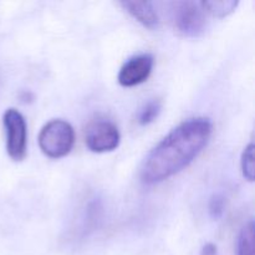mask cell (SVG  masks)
I'll use <instances>...</instances> for the list:
<instances>
[{
  "label": "cell",
  "mask_w": 255,
  "mask_h": 255,
  "mask_svg": "<svg viewBox=\"0 0 255 255\" xmlns=\"http://www.w3.org/2000/svg\"><path fill=\"white\" fill-rule=\"evenodd\" d=\"M237 0H222V1H202L201 6L204 11L209 12L213 16L224 17L232 14L238 6Z\"/></svg>",
  "instance_id": "9"
},
{
  "label": "cell",
  "mask_w": 255,
  "mask_h": 255,
  "mask_svg": "<svg viewBox=\"0 0 255 255\" xmlns=\"http://www.w3.org/2000/svg\"><path fill=\"white\" fill-rule=\"evenodd\" d=\"M153 67V57L149 54L137 55L127 60L119 72V82L121 86L132 87L142 84L149 77Z\"/></svg>",
  "instance_id": "6"
},
{
  "label": "cell",
  "mask_w": 255,
  "mask_h": 255,
  "mask_svg": "<svg viewBox=\"0 0 255 255\" xmlns=\"http://www.w3.org/2000/svg\"><path fill=\"white\" fill-rule=\"evenodd\" d=\"M237 255H254V222L249 221L239 232L236 247Z\"/></svg>",
  "instance_id": "8"
},
{
  "label": "cell",
  "mask_w": 255,
  "mask_h": 255,
  "mask_svg": "<svg viewBox=\"0 0 255 255\" xmlns=\"http://www.w3.org/2000/svg\"><path fill=\"white\" fill-rule=\"evenodd\" d=\"M201 2L179 1L173 2L174 27L179 34L188 37H197L206 29V17Z\"/></svg>",
  "instance_id": "4"
},
{
  "label": "cell",
  "mask_w": 255,
  "mask_h": 255,
  "mask_svg": "<svg viewBox=\"0 0 255 255\" xmlns=\"http://www.w3.org/2000/svg\"><path fill=\"white\" fill-rule=\"evenodd\" d=\"M120 132L116 125L109 120H97L89 125L85 133L87 148L96 153L111 152L120 144Z\"/></svg>",
  "instance_id": "5"
},
{
  "label": "cell",
  "mask_w": 255,
  "mask_h": 255,
  "mask_svg": "<svg viewBox=\"0 0 255 255\" xmlns=\"http://www.w3.org/2000/svg\"><path fill=\"white\" fill-rule=\"evenodd\" d=\"M212 134L208 119L198 117L172 129L148 154L141 168V179L154 184L186 168L207 146Z\"/></svg>",
  "instance_id": "1"
},
{
  "label": "cell",
  "mask_w": 255,
  "mask_h": 255,
  "mask_svg": "<svg viewBox=\"0 0 255 255\" xmlns=\"http://www.w3.org/2000/svg\"><path fill=\"white\" fill-rule=\"evenodd\" d=\"M161 112V102L158 100H153L149 101L148 104L144 105L143 109L141 110L138 115V124L142 126L149 125L157 119L158 114Z\"/></svg>",
  "instance_id": "11"
},
{
  "label": "cell",
  "mask_w": 255,
  "mask_h": 255,
  "mask_svg": "<svg viewBox=\"0 0 255 255\" xmlns=\"http://www.w3.org/2000/svg\"><path fill=\"white\" fill-rule=\"evenodd\" d=\"M121 6L131 16L148 29H156L159 24L154 5L149 1H122Z\"/></svg>",
  "instance_id": "7"
},
{
  "label": "cell",
  "mask_w": 255,
  "mask_h": 255,
  "mask_svg": "<svg viewBox=\"0 0 255 255\" xmlns=\"http://www.w3.org/2000/svg\"><path fill=\"white\" fill-rule=\"evenodd\" d=\"M6 132V152L12 161H22L26 154L27 128L24 116L15 109H7L4 117Z\"/></svg>",
  "instance_id": "3"
},
{
  "label": "cell",
  "mask_w": 255,
  "mask_h": 255,
  "mask_svg": "<svg viewBox=\"0 0 255 255\" xmlns=\"http://www.w3.org/2000/svg\"><path fill=\"white\" fill-rule=\"evenodd\" d=\"M201 255H217V247L212 243L206 244L202 249Z\"/></svg>",
  "instance_id": "13"
},
{
  "label": "cell",
  "mask_w": 255,
  "mask_h": 255,
  "mask_svg": "<svg viewBox=\"0 0 255 255\" xmlns=\"http://www.w3.org/2000/svg\"><path fill=\"white\" fill-rule=\"evenodd\" d=\"M224 206H226V201L224 197L221 194H214L209 201V214L213 219H219L224 213Z\"/></svg>",
  "instance_id": "12"
},
{
  "label": "cell",
  "mask_w": 255,
  "mask_h": 255,
  "mask_svg": "<svg viewBox=\"0 0 255 255\" xmlns=\"http://www.w3.org/2000/svg\"><path fill=\"white\" fill-rule=\"evenodd\" d=\"M242 172L244 178L249 182L254 181V144L249 143L242 154Z\"/></svg>",
  "instance_id": "10"
},
{
  "label": "cell",
  "mask_w": 255,
  "mask_h": 255,
  "mask_svg": "<svg viewBox=\"0 0 255 255\" xmlns=\"http://www.w3.org/2000/svg\"><path fill=\"white\" fill-rule=\"evenodd\" d=\"M75 143V131L64 120H51L39 133V147L45 156L61 158L70 153Z\"/></svg>",
  "instance_id": "2"
}]
</instances>
